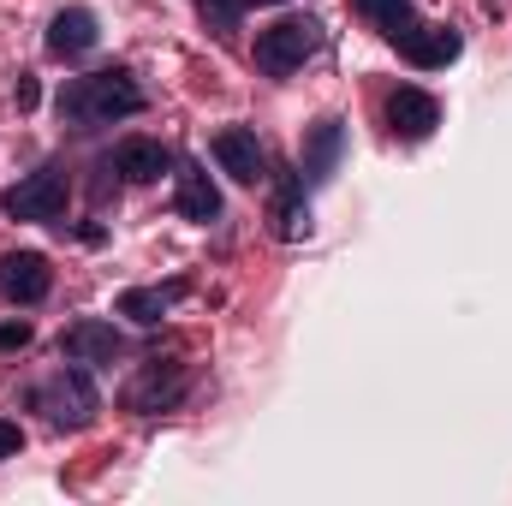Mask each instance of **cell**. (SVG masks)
<instances>
[{"instance_id": "6da1fadb", "label": "cell", "mask_w": 512, "mask_h": 506, "mask_svg": "<svg viewBox=\"0 0 512 506\" xmlns=\"http://www.w3.org/2000/svg\"><path fill=\"white\" fill-rule=\"evenodd\" d=\"M54 108H60L66 126L96 131V126H114V120L143 114V90H137V78H131L126 66H102V72H90V78H72Z\"/></svg>"}, {"instance_id": "7a4b0ae2", "label": "cell", "mask_w": 512, "mask_h": 506, "mask_svg": "<svg viewBox=\"0 0 512 506\" xmlns=\"http://www.w3.org/2000/svg\"><path fill=\"white\" fill-rule=\"evenodd\" d=\"M30 405H36L54 429H90L96 411H102V393H96V381H90L84 364H60L54 376L30 393Z\"/></svg>"}, {"instance_id": "3957f363", "label": "cell", "mask_w": 512, "mask_h": 506, "mask_svg": "<svg viewBox=\"0 0 512 506\" xmlns=\"http://www.w3.org/2000/svg\"><path fill=\"white\" fill-rule=\"evenodd\" d=\"M316 48H322V24L304 18V12H286V18H274L268 30H256V66H262L268 78L298 72Z\"/></svg>"}, {"instance_id": "277c9868", "label": "cell", "mask_w": 512, "mask_h": 506, "mask_svg": "<svg viewBox=\"0 0 512 506\" xmlns=\"http://www.w3.org/2000/svg\"><path fill=\"white\" fill-rule=\"evenodd\" d=\"M185 393H191V370H185V364L149 358V364H137L131 381L120 387V405H126L131 417H155V411H173Z\"/></svg>"}, {"instance_id": "5b68a950", "label": "cell", "mask_w": 512, "mask_h": 506, "mask_svg": "<svg viewBox=\"0 0 512 506\" xmlns=\"http://www.w3.org/2000/svg\"><path fill=\"white\" fill-rule=\"evenodd\" d=\"M66 203H72V179H66V167H36L30 179H18V185L0 197V209H6L12 221H60Z\"/></svg>"}, {"instance_id": "8992f818", "label": "cell", "mask_w": 512, "mask_h": 506, "mask_svg": "<svg viewBox=\"0 0 512 506\" xmlns=\"http://www.w3.org/2000/svg\"><path fill=\"white\" fill-rule=\"evenodd\" d=\"M209 149H215V167L227 179H239V185H262L268 179V155H262V143H256L251 126H221Z\"/></svg>"}, {"instance_id": "52a82bcc", "label": "cell", "mask_w": 512, "mask_h": 506, "mask_svg": "<svg viewBox=\"0 0 512 506\" xmlns=\"http://www.w3.org/2000/svg\"><path fill=\"white\" fill-rule=\"evenodd\" d=\"M54 286V268L42 251H6L0 256V298L6 304H42Z\"/></svg>"}, {"instance_id": "ba28073f", "label": "cell", "mask_w": 512, "mask_h": 506, "mask_svg": "<svg viewBox=\"0 0 512 506\" xmlns=\"http://www.w3.org/2000/svg\"><path fill=\"white\" fill-rule=\"evenodd\" d=\"M441 126V102L429 96V90H417V84H399L393 96H387V131L393 137H405V143H423V137H435Z\"/></svg>"}, {"instance_id": "9c48e42d", "label": "cell", "mask_w": 512, "mask_h": 506, "mask_svg": "<svg viewBox=\"0 0 512 506\" xmlns=\"http://www.w3.org/2000/svg\"><path fill=\"white\" fill-rule=\"evenodd\" d=\"M340 155H346V126L340 120H316L304 131V149H298V179L304 185H328L340 173Z\"/></svg>"}, {"instance_id": "30bf717a", "label": "cell", "mask_w": 512, "mask_h": 506, "mask_svg": "<svg viewBox=\"0 0 512 506\" xmlns=\"http://www.w3.org/2000/svg\"><path fill=\"white\" fill-rule=\"evenodd\" d=\"M173 209L185 221H197V227H215L221 221V191H215V179L197 161H179L173 167Z\"/></svg>"}, {"instance_id": "8fae6325", "label": "cell", "mask_w": 512, "mask_h": 506, "mask_svg": "<svg viewBox=\"0 0 512 506\" xmlns=\"http://www.w3.org/2000/svg\"><path fill=\"white\" fill-rule=\"evenodd\" d=\"M60 358H72V364H114V358H126V340H120L114 322L84 316V322H72L60 334Z\"/></svg>"}, {"instance_id": "7c38bea8", "label": "cell", "mask_w": 512, "mask_h": 506, "mask_svg": "<svg viewBox=\"0 0 512 506\" xmlns=\"http://www.w3.org/2000/svg\"><path fill=\"white\" fill-rule=\"evenodd\" d=\"M96 42H102V24H96L90 6H60V12L48 18V54H54V60H78V54H90Z\"/></svg>"}, {"instance_id": "4fadbf2b", "label": "cell", "mask_w": 512, "mask_h": 506, "mask_svg": "<svg viewBox=\"0 0 512 506\" xmlns=\"http://www.w3.org/2000/svg\"><path fill=\"white\" fill-rule=\"evenodd\" d=\"M411 66H423V72H435V66H447V60H459V48H465V36L453 30V24H411L399 42H393Z\"/></svg>"}, {"instance_id": "5bb4252c", "label": "cell", "mask_w": 512, "mask_h": 506, "mask_svg": "<svg viewBox=\"0 0 512 506\" xmlns=\"http://www.w3.org/2000/svg\"><path fill=\"white\" fill-rule=\"evenodd\" d=\"M191 292V280L185 274H173V280H161V286H126L120 298H114V316H126V322H143V328H155L179 298Z\"/></svg>"}, {"instance_id": "9a60e30c", "label": "cell", "mask_w": 512, "mask_h": 506, "mask_svg": "<svg viewBox=\"0 0 512 506\" xmlns=\"http://www.w3.org/2000/svg\"><path fill=\"white\" fill-rule=\"evenodd\" d=\"M173 167H179L173 149L155 143V137H126V143L114 149V173H126L131 185H149V179H161V173H173Z\"/></svg>"}, {"instance_id": "2e32d148", "label": "cell", "mask_w": 512, "mask_h": 506, "mask_svg": "<svg viewBox=\"0 0 512 506\" xmlns=\"http://www.w3.org/2000/svg\"><path fill=\"white\" fill-rule=\"evenodd\" d=\"M268 227H274V239H286V245L310 233V203H304V179H298V173H286V179H280L274 209H268Z\"/></svg>"}, {"instance_id": "e0dca14e", "label": "cell", "mask_w": 512, "mask_h": 506, "mask_svg": "<svg viewBox=\"0 0 512 506\" xmlns=\"http://www.w3.org/2000/svg\"><path fill=\"white\" fill-rule=\"evenodd\" d=\"M352 6H358V12L382 30L387 42H399V36L417 24V18H411V0H352Z\"/></svg>"}, {"instance_id": "ac0fdd59", "label": "cell", "mask_w": 512, "mask_h": 506, "mask_svg": "<svg viewBox=\"0 0 512 506\" xmlns=\"http://www.w3.org/2000/svg\"><path fill=\"white\" fill-rule=\"evenodd\" d=\"M197 6H203V24L227 36V30H239V18H245L251 0H197Z\"/></svg>"}, {"instance_id": "d6986e66", "label": "cell", "mask_w": 512, "mask_h": 506, "mask_svg": "<svg viewBox=\"0 0 512 506\" xmlns=\"http://www.w3.org/2000/svg\"><path fill=\"white\" fill-rule=\"evenodd\" d=\"M30 346V322H0V352H24Z\"/></svg>"}, {"instance_id": "ffe728a7", "label": "cell", "mask_w": 512, "mask_h": 506, "mask_svg": "<svg viewBox=\"0 0 512 506\" xmlns=\"http://www.w3.org/2000/svg\"><path fill=\"white\" fill-rule=\"evenodd\" d=\"M18 447H24V429H18L12 417H0V459H12Z\"/></svg>"}, {"instance_id": "44dd1931", "label": "cell", "mask_w": 512, "mask_h": 506, "mask_svg": "<svg viewBox=\"0 0 512 506\" xmlns=\"http://www.w3.org/2000/svg\"><path fill=\"white\" fill-rule=\"evenodd\" d=\"M12 96H18V108H24V114L42 102V90H36V78H30V72H18V90H12Z\"/></svg>"}]
</instances>
